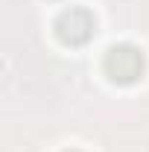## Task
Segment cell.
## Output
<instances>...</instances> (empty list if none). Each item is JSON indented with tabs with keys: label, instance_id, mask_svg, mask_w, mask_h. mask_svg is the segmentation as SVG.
I'll return each instance as SVG.
<instances>
[{
	"label": "cell",
	"instance_id": "cell-1",
	"mask_svg": "<svg viewBox=\"0 0 149 152\" xmlns=\"http://www.w3.org/2000/svg\"><path fill=\"white\" fill-rule=\"evenodd\" d=\"M102 70L111 79L114 85H134L140 82L143 73H146V56L140 47L134 44H114L108 47V53L102 58Z\"/></svg>",
	"mask_w": 149,
	"mask_h": 152
},
{
	"label": "cell",
	"instance_id": "cell-2",
	"mask_svg": "<svg viewBox=\"0 0 149 152\" xmlns=\"http://www.w3.org/2000/svg\"><path fill=\"white\" fill-rule=\"evenodd\" d=\"M53 26H56V38L64 47H82L96 32V18L85 6H70V9H64L56 18Z\"/></svg>",
	"mask_w": 149,
	"mask_h": 152
},
{
	"label": "cell",
	"instance_id": "cell-3",
	"mask_svg": "<svg viewBox=\"0 0 149 152\" xmlns=\"http://www.w3.org/2000/svg\"><path fill=\"white\" fill-rule=\"evenodd\" d=\"M67 152H79V149H67Z\"/></svg>",
	"mask_w": 149,
	"mask_h": 152
}]
</instances>
